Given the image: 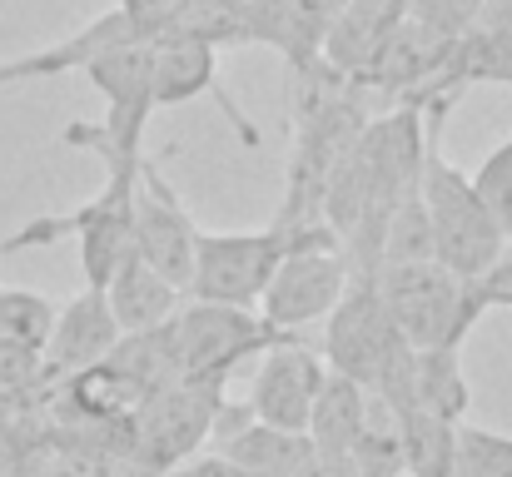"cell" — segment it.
Masks as SVG:
<instances>
[{"label":"cell","instance_id":"obj_1","mask_svg":"<svg viewBox=\"0 0 512 477\" xmlns=\"http://www.w3.org/2000/svg\"><path fill=\"white\" fill-rule=\"evenodd\" d=\"M423 110V169H418V204L428 214V234H433V264H443L448 274H458L463 284H483L493 274V264L503 259L508 239L498 229V219L488 214V204L478 199L473 179L463 169H453L443 155V120L453 110V100L433 95L418 105Z\"/></svg>","mask_w":512,"mask_h":477},{"label":"cell","instance_id":"obj_2","mask_svg":"<svg viewBox=\"0 0 512 477\" xmlns=\"http://www.w3.org/2000/svg\"><path fill=\"white\" fill-rule=\"evenodd\" d=\"M324 363L348 383H358L368 398H378L393 418L413 408V368L418 353L403 343L393 318L378 299V284L368 274H353L348 294L324 318Z\"/></svg>","mask_w":512,"mask_h":477},{"label":"cell","instance_id":"obj_3","mask_svg":"<svg viewBox=\"0 0 512 477\" xmlns=\"http://www.w3.org/2000/svg\"><path fill=\"white\" fill-rule=\"evenodd\" d=\"M80 75L100 90L105 120L70 125L60 140L75 145V150H90L95 159H105V169H140V159H145V125L160 110L155 105V50H150V35L125 40V45L95 55Z\"/></svg>","mask_w":512,"mask_h":477},{"label":"cell","instance_id":"obj_4","mask_svg":"<svg viewBox=\"0 0 512 477\" xmlns=\"http://www.w3.org/2000/svg\"><path fill=\"white\" fill-rule=\"evenodd\" d=\"M135 179H140V169H105V189L95 199H85L65 214H40V219L20 224L10 239H0V259L45 249V244H60L75 234L85 289H105L120 274V264L135 254Z\"/></svg>","mask_w":512,"mask_h":477},{"label":"cell","instance_id":"obj_5","mask_svg":"<svg viewBox=\"0 0 512 477\" xmlns=\"http://www.w3.org/2000/svg\"><path fill=\"white\" fill-rule=\"evenodd\" d=\"M378 299L393 318V328L403 333V343L413 353H433V348H463V338L473 333V323L488 314L478 299V284H463L458 274H448L443 264L423 259V264H383L373 274Z\"/></svg>","mask_w":512,"mask_h":477},{"label":"cell","instance_id":"obj_6","mask_svg":"<svg viewBox=\"0 0 512 477\" xmlns=\"http://www.w3.org/2000/svg\"><path fill=\"white\" fill-rule=\"evenodd\" d=\"M224 408V383H170L140 403V413L125 423L120 453L135 477H170L184 468L214 433V418Z\"/></svg>","mask_w":512,"mask_h":477},{"label":"cell","instance_id":"obj_7","mask_svg":"<svg viewBox=\"0 0 512 477\" xmlns=\"http://www.w3.org/2000/svg\"><path fill=\"white\" fill-rule=\"evenodd\" d=\"M348 284H353V264H348V249L339 244V234L329 224L304 229L294 239V249L279 259V269L259 299V318L279 333L309 338V328L324 323L343 304Z\"/></svg>","mask_w":512,"mask_h":477},{"label":"cell","instance_id":"obj_8","mask_svg":"<svg viewBox=\"0 0 512 477\" xmlns=\"http://www.w3.org/2000/svg\"><path fill=\"white\" fill-rule=\"evenodd\" d=\"M299 234L269 224V229H239V234H214L199 229L194 239V269L184 299L194 304H229V309H259L279 259L294 249Z\"/></svg>","mask_w":512,"mask_h":477},{"label":"cell","instance_id":"obj_9","mask_svg":"<svg viewBox=\"0 0 512 477\" xmlns=\"http://www.w3.org/2000/svg\"><path fill=\"white\" fill-rule=\"evenodd\" d=\"M170 338L179 378H194V383H224L244 358H264L279 343H294V333L269 328L259 309L194 304V299H184V309L170 318Z\"/></svg>","mask_w":512,"mask_h":477},{"label":"cell","instance_id":"obj_10","mask_svg":"<svg viewBox=\"0 0 512 477\" xmlns=\"http://www.w3.org/2000/svg\"><path fill=\"white\" fill-rule=\"evenodd\" d=\"M329 383V363L319 348H309V338L279 343L274 353H264L254 383H249V418L264 428H284V433H309V413L319 403Z\"/></svg>","mask_w":512,"mask_h":477},{"label":"cell","instance_id":"obj_11","mask_svg":"<svg viewBox=\"0 0 512 477\" xmlns=\"http://www.w3.org/2000/svg\"><path fill=\"white\" fill-rule=\"evenodd\" d=\"M194 239H199V224L179 204V194H174V184L165 179V169L145 155L140 179H135V254L155 274H165L174 289H189Z\"/></svg>","mask_w":512,"mask_h":477},{"label":"cell","instance_id":"obj_12","mask_svg":"<svg viewBox=\"0 0 512 477\" xmlns=\"http://www.w3.org/2000/svg\"><path fill=\"white\" fill-rule=\"evenodd\" d=\"M150 50H155V105L165 110V105H189V100H219V110L229 115V125H234V135L254 150L259 145V130H254V120L239 110V100L219 85V50H209L204 40H194V35H184V30H170V25H160L155 35H150Z\"/></svg>","mask_w":512,"mask_h":477},{"label":"cell","instance_id":"obj_13","mask_svg":"<svg viewBox=\"0 0 512 477\" xmlns=\"http://www.w3.org/2000/svg\"><path fill=\"white\" fill-rule=\"evenodd\" d=\"M468 85H512V0H483L468 30L453 40L443 70L408 100L423 105L433 95L458 100Z\"/></svg>","mask_w":512,"mask_h":477},{"label":"cell","instance_id":"obj_14","mask_svg":"<svg viewBox=\"0 0 512 477\" xmlns=\"http://www.w3.org/2000/svg\"><path fill=\"white\" fill-rule=\"evenodd\" d=\"M120 323L110 314V299L105 289H85L80 299H70L60 314H55V328H50V343H45V388H60L65 378L105 363L120 343Z\"/></svg>","mask_w":512,"mask_h":477},{"label":"cell","instance_id":"obj_15","mask_svg":"<svg viewBox=\"0 0 512 477\" xmlns=\"http://www.w3.org/2000/svg\"><path fill=\"white\" fill-rule=\"evenodd\" d=\"M209 443H219V458H229L234 468H244L254 477H304L309 458H314L309 433L264 428V423L249 418L244 403H229V398H224V408L214 418Z\"/></svg>","mask_w":512,"mask_h":477},{"label":"cell","instance_id":"obj_16","mask_svg":"<svg viewBox=\"0 0 512 477\" xmlns=\"http://www.w3.org/2000/svg\"><path fill=\"white\" fill-rule=\"evenodd\" d=\"M145 30L120 10L110 5L105 15H95L90 25H80L75 35L45 45V50H30V55H15V60H0V90L5 85H25V80H55V75H70V70H85L95 55L125 45V40H140Z\"/></svg>","mask_w":512,"mask_h":477},{"label":"cell","instance_id":"obj_17","mask_svg":"<svg viewBox=\"0 0 512 477\" xmlns=\"http://www.w3.org/2000/svg\"><path fill=\"white\" fill-rule=\"evenodd\" d=\"M403 10H408V0H348L339 15H334L329 35H324L319 60L329 70H339L343 80H358L368 70L373 50L383 45V35L398 25Z\"/></svg>","mask_w":512,"mask_h":477},{"label":"cell","instance_id":"obj_18","mask_svg":"<svg viewBox=\"0 0 512 477\" xmlns=\"http://www.w3.org/2000/svg\"><path fill=\"white\" fill-rule=\"evenodd\" d=\"M105 299H110L120 333H150L184 309V289H174L165 274H155L140 254H130L120 264V274L105 284Z\"/></svg>","mask_w":512,"mask_h":477},{"label":"cell","instance_id":"obj_19","mask_svg":"<svg viewBox=\"0 0 512 477\" xmlns=\"http://www.w3.org/2000/svg\"><path fill=\"white\" fill-rule=\"evenodd\" d=\"M458 428H463V423H443V418H433V413H423V408L398 413L403 473L408 477H463Z\"/></svg>","mask_w":512,"mask_h":477},{"label":"cell","instance_id":"obj_20","mask_svg":"<svg viewBox=\"0 0 512 477\" xmlns=\"http://www.w3.org/2000/svg\"><path fill=\"white\" fill-rule=\"evenodd\" d=\"M363 418H368V393L358 383H348L339 373H329L314 413H309V443L314 453H353L358 433H363Z\"/></svg>","mask_w":512,"mask_h":477},{"label":"cell","instance_id":"obj_21","mask_svg":"<svg viewBox=\"0 0 512 477\" xmlns=\"http://www.w3.org/2000/svg\"><path fill=\"white\" fill-rule=\"evenodd\" d=\"M463 348H433L418 353L413 368V408L443 418V423H468V373H463Z\"/></svg>","mask_w":512,"mask_h":477},{"label":"cell","instance_id":"obj_22","mask_svg":"<svg viewBox=\"0 0 512 477\" xmlns=\"http://www.w3.org/2000/svg\"><path fill=\"white\" fill-rule=\"evenodd\" d=\"M55 304L45 294H30V289H5L0 284V338H15L25 348H40L50 343V328H55Z\"/></svg>","mask_w":512,"mask_h":477},{"label":"cell","instance_id":"obj_23","mask_svg":"<svg viewBox=\"0 0 512 477\" xmlns=\"http://www.w3.org/2000/svg\"><path fill=\"white\" fill-rule=\"evenodd\" d=\"M458 453H463V477H512V433L463 423Z\"/></svg>","mask_w":512,"mask_h":477},{"label":"cell","instance_id":"obj_24","mask_svg":"<svg viewBox=\"0 0 512 477\" xmlns=\"http://www.w3.org/2000/svg\"><path fill=\"white\" fill-rule=\"evenodd\" d=\"M473 189H478V199L488 204V214L498 219L503 239L512 244V140L483 155L478 174H473Z\"/></svg>","mask_w":512,"mask_h":477},{"label":"cell","instance_id":"obj_25","mask_svg":"<svg viewBox=\"0 0 512 477\" xmlns=\"http://www.w3.org/2000/svg\"><path fill=\"white\" fill-rule=\"evenodd\" d=\"M45 388V358L40 348H25L15 338H0V398H25Z\"/></svg>","mask_w":512,"mask_h":477},{"label":"cell","instance_id":"obj_26","mask_svg":"<svg viewBox=\"0 0 512 477\" xmlns=\"http://www.w3.org/2000/svg\"><path fill=\"white\" fill-rule=\"evenodd\" d=\"M483 0H408V15L423 20L428 30H438L443 40H458L468 30V20L478 15Z\"/></svg>","mask_w":512,"mask_h":477},{"label":"cell","instance_id":"obj_27","mask_svg":"<svg viewBox=\"0 0 512 477\" xmlns=\"http://www.w3.org/2000/svg\"><path fill=\"white\" fill-rule=\"evenodd\" d=\"M478 299H483V309H508L512 314V244L503 249V259L493 264V274L478 284Z\"/></svg>","mask_w":512,"mask_h":477},{"label":"cell","instance_id":"obj_28","mask_svg":"<svg viewBox=\"0 0 512 477\" xmlns=\"http://www.w3.org/2000/svg\"><path fill=\"white\" fill-rule=\"evenodd\" d=\"M115 5H120V10L145 30V35H155V30L174 15V5H179V0H115Z\"/></svg>","mask_w":512,"mask_h":477},{"label":"cell","instance_id":"obj_29","mask_svg":"<svg viewBox=\"0 0 512 477\" xmlns=\"http://www.w3.org/2000/svg\"><path fill=\"white\" fill-rule=\"evenodd\" d=\"M170 477H254V473H244V468H234L229 458H219V453H214V458H189V463H184V468H174Z\"/></svg>","mask_w":512,"mask_h":477},{"label":"cell","instance_id":"obj_30","mask_svg":"<svg viewBox=\"0 0 512 477\" xmlns=\"http://www.w3.org/2000/svg\"><path fill=\"white\" fill-rule=\"evenodd\" d=\"M214 5H234V10H249V0H214Z\"/></svg>","mask_w":512,"mask_h":477}]
</instances>
